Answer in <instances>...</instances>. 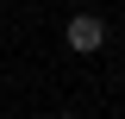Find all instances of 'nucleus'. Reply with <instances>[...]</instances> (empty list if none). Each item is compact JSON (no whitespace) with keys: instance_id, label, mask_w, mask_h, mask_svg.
<instances>
[{"instance_id":"f257e3e1","label":"nucleus","mask_w":125,"mask_h":119,"mask_svg":"<svg viewBox=\"0 0 125 119\" xmlns=\"http://www.w3.org/2000/svg\"><path fill=\"white\" fill-rule=\"evenodd\" d=\"M62 38H69V50H81V57H88V50H100V44H106V25H100L94 13H75Z\"/></svg>"}]
</instances>
